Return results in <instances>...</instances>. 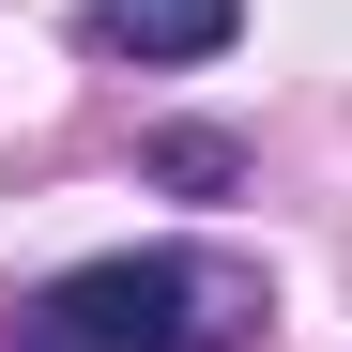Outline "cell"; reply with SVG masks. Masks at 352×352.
I'll return each instance as SVG.
<instances>
[{"mask_svg": "<svg viewBox=\"0 0 352 352\" xmlns=\"http://www.w3.org/2000/svg\"><path fill=\"white\" fill-rule=\"evenodd\" d=\"M245 337H261V276L214 245H123L16 307V352H245Z\"/></svg>", "mask_w": 352, "mask_h": 352, "instance_id": "cell-1", "label": "cell"}, {"mask_svg": "<svg viewBox=\"0 0 352 352\" xmlns=\"http://www.w3.org/2000/svg\"><path fill=\"white\" fill-rule=\"evenodd\" d=\"M77 31L107 62H214V46L245 31V0H77Z\"/></svg>", "mask_w": 352, "mask_h": 352, "instance_id": "cell-2", "label": "cell"}, {"mask_svg": "<svg viewBox=\"0 0 352 352\" xmlns=\"http://www.w3.org/2000/svg\"><path fill=\"white\" fill-rule=\"evenodd\" d=\"M153 168H168V184H199V199H214V184H230V138H153Z\"/></svg>", "mask_w": 352, "mask_h": 352, "instance_id": "cell-3", "label": "cell"}]
</instances>
